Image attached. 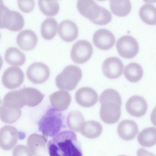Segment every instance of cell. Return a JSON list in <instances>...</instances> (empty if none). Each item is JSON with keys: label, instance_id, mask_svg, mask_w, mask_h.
I'll return each mask as SVG.
<instances>
[{"label": "cell", "instance_id": "cell-25", "mask_svg": "<svg viewBox=\"0 0 156 156\" xmlns=\"http://www.w3.org/2000/svg\"><path fill=\"white\" fill-rule=\"evenodd\" d=\"M102 130V127L100 123L94 120H90L85 122L80 132L86 137L94 139L99 136Z\"/></svg>", "mask_w": 156, "mask_h": 156}, {"label": "cell", "instance_id": "cell-21", "mask_svg": "<svg viewBox=\"0 0 156 156\" xmlns=\"http://www.w3.org/2000/svg\"><path fill=\"white\" fill-rule=\"evenodd\" d=\"M138 131V128L136 123L129 119H125L120 122L117 128V132L119 136L126 141L133 139Z\"/></svg>", "mask_w": 156, "mask_h": 156}, {"label": "cell", "instance_id": "cell-29", "mask_svg": "<svg viewBox=\"0 0 156 156\" xmlns=\"http://www.w3.org/2000/svg\"><path fill=\"white\" fill-rule=\"evenodd\" d=\"M156 8L152 4H146L140 8L139 14L142 20L146 24L154 25L156 24Z\"/></svg>", "mask_w": 156, "mask_h": 156}, {"label": "cell", "instance_id": "cell-9", "mask_svg": "<svg viewBox=\"0 0 156 156\" xmlns=\"http://www.w3.org/2000/svg\"><path fill=\"white\" fill-rule=\"evenodd\" d=\"M99 112L103 122L108 124H113L120 118L121 106L114 102H106L101 104Z\"/></svg>", "mask_w": 156, "mask_h": 156}, {"label": "cell", "instance_id": "cell-18", "mask_svg": "<svg viewBox=\"0 0 156 156\" xmlns=\"http://www.w3.org/2000/svg\"><path fill=\"white\" fill-rule=\"evenodd\" d=\"M47 141V139L42 135L32 134L27 140L28 148L34 156H43L46 153Z\"/></svg>", "mask_w": 156, "mask_h": 156}, {"label": "cell", "instance_id": "cell-34", "mask_svg": "<svg viewBox=\"0 0 156 156\" xmlns=\"http://www.w3.org/2000/svg\"><path fill=\"white\" fill-rule=\"evenodd\" d=\"M12 156H33L28 147L19 144L16 146L12 151Z\"/></svg>", "mask_w": 156, "mask_h": 156}, {"label": "cell", "instance_id": "cell-19", "mask_svg": "<svg viewBox=\"0 0 156 156\" xmlns=\"http://www.w3.org/2000/svg\"><path fill=\"white\" fill-rule=\"evenodd\" d=\"M37 37L32 30L25 29L20 32L17 35L16 41L18 46L22 50L29 51L36 45Z\"/></svg>", "mask_w": 156, "mask_h": 156}, {"label": "cell", "instance_id": "cell-5", "mask_svg": "<svg viewBox=\"0 0 156 156\" xmlns=\"http://www.w3.org/2000/svg\"><path fill=\"white\" fill-rule=\"evenodd\" d=\"M93 53V48L91 43L85 40L76 41L73 46L70 57L74 62L83 64L87 62Z\"/></svg>", "mask_w": 156, "mask_h": 156}, {"label": "cell", "instance_id": "cell-30", "mask_svg": "<svg viewBox=\"0 0 156 156\" xmlns=\"http://www.w3.org/2000/svg\"><path fill=\"white\" fill-rule=\"evenodd\" d=\"M83 116L78 111H71L67 118V124L70 129L76 132L80 131L85 122Z\"/></svg>", "mask_w": 156, "mask_h": 156}, {"label": "cell", "instance_id": "cell-4", "mask_svg": "<svg viewBox=\"0 0 156 156\" xmlns=\"http://www.w3.org/2000/svg\"><path fill=\"white\" fill-rule=\"evenodd\" d=\"M82 77V71L79 67L74 65H69L57 76L55 83L60 89L72 90L76 87Z\"/></svg>", "mask_w": 156, "mask_h": 156}, {"label": "cell", "instance_id": "cell-15", "mask_svg": "<svg viewBox=\"0 0 156 156\" xmlns=\"http://www.w3.org/2000/svg\"><path fill=\"white\" fill-rule=\"evenodd\" d=\"M24 23L23 17L20 13L9 9L5 13L2 19V28H6L13 31L20 30Z\"/></svg>", "mask_w": 156, "mask_h": 156}, {"label": "cell", "instance_id": "cell-28", "mask_svg": "<svg viewBox=\"0 0 156 156\" xmlns=\"http://www.w3.org/2000/svg\"><path fill=\"white\" fill-rule=\"evenodd\" d=\"M110 5L112 13L120 17L127 16L131 9V2L129 0H110Z\"/></svg>", "mask_w": 156, "mask_h": 156}, {"label": "cell", "instance_id": "cell-26", "mask_svg": "<svg viewBox=\"0 0 156 156\" xmlns=\"http://www.w3.org/2000/svg\"><path fill=\"white\" fill-rule=\"evenodd\" d=\"M137 140L142 146L150 147L154 145L156 142V129L149 127L143 129L138 134Z\"/></svg>", "mask_w": 156, "mask_h": 156}, {"label": "cell", "instance_id": "cell-3", "mask_svg": "<svg viewBox=\"0 0 156 156\" xmlns=\"http://www.w3.org/2000/svg\"><path fill=\"white\" fill-rule=\"evenodd\" d=\"M63 122L62 113L50 108L38 122V129L47 139L48 136L53 137L59 133L63 126Z\"/></svg>", "mask_w": 156, "mask_h": 156}, {"label": "cell", "instance_id": "cell-8", "mask_svg": "<svg viewBox=\"0 0 156 156\" xmlns=\"http://www.w3.org/2000/svg\"><path fill=\"white\" fill-rule=\"evenodd\" d=\"M24 75L23 71L19 67L11 66L4 72L2 81L3 85L9 89H16L23 83Z\"/></svg>", "mask_w": 156, "mask_h": 156}, {"label": "cell", "instance_id": "cell-36", "mask_svg": "<svg viewBox=\"0 0 156 156\" xmlns=\"http://www.w3.org/2000/svg\"><path fill=\"white\" fill-rule=\"evenodd\" d=\"M137 156H155L153 154L143 148H140L137 152Z\"/></svg>", "mask_w": 156, "mask_h": 156}, {"label": "cell", "instance_id": "cell-24", "mask_svg": "<svg viewBox=\"0 0 156 156\" xmlns=\"http://www.w3.org/2000/svg\"><path fill=\"white\" fill-rule=\"evenodd\" d=\"M58 23L54 18L48 17L42 23L41 27V34L44 39L50 40L56 35L58 30Z\"/></svg>", "mask_w": 156, "mask_h": 156}, {"label": "cell", "instance_id": "cell-32", "mask_svg": "<svg viewBox=\"0 0 156 156\" xmlns=\"http://www.w3.org/2000/svg\"><path fill=\"white\" fill-rule=\"evenodd\" d=\"M101 104L107 101L116 103L121 106L122 100L118 92L115 90L108 88L104 90L101 94L99 98Z\"/></svg>", "mask_w": 156, "mask_h": 156}, {"label": "cell", "instance_id": "cell-39", "mask_svg": "<svg viewBox=\"0 0 156 156\" xmlns=\"http://www.w3.org/2000/svg\"><path fill=\"white\" fill-rule=\"evenodd\" d=\"M118 156H126L123 155H119Z\"/></svg>", "mask_w": 156, "mask_h": 156}, {"label": "cell", "instance_id": "cell-17", "mask_svg": "<svg viewBox=\"0 0 156 156\" xmlns=\"http://www.w3.org/2000/svg\"><path fill=\"white\" fill-rule=\"evenodd\" d=\"M58 33L64 41L71 42L78 37L79 29L76 24L73 21L69 20H65L59 24Z\"/></svg>", "mask_w": 156, "mask_h": 156}, {"label": "cell", "instance_id": "cell-20", "mask_svg": "<svg viewBox=\"0 0 156 156\" xmlns=\"http://www.w3.org/2000/svg\"><path fill=\"white\" fill-rule=\"evenodd\" d=\"M51 104L53 108L58 111L66 110L71 102V97L69 92L60 90L52 93L49 97Z\"/></svg>", "mask_w": 156, "mask_h": 156}, {"label": "cell", "instance_id": "cell-1", "mask_svg": "<svg viewBox=\"0 0 156 156\" xmlns=\"http://www.w3.org/2000/svg\"><path fill=\"white\" fill-rule=\"evenodd\" d=\"M50 156H83L80 144L73 131H62L48 144Z\"/></svg>", "mask_w": 156, "mask_h": 156}, {"label": "cell", "instance_id": "cell-31", "mask_svg": "<svg viewBox=\"0 0 156 156\" xmlns=\"http://www.w3.org/2000/svg\"><path fill=\"white\" fill-rule=\"evenodd\" d=\"M38 4L41 12L47 16H54L59 11V4L56 0H39Z\"/></svg>", "mask_w": 156, "mask_h": 156}, {"label": "cell", "instance_id": "cell-40", "mask_svg": "<svg viewBox=\"0 0 156 156\" xmlns=\"http://www.w3.org/2000/svg\"><path fill=\"white\" fill-rule=\"evenodd\" d=\"M0 37H1V34H0Z\"/></svg>", "mask_w": 156, "mask_h": 156}, {"label": "cell", "instance_id": "cell-6", "mask_svg": "<svg viewBox=\"0 0 156 156\" xmlns=\"http://www.w3.org/2000/svg\"><path fill=\"white\" fill-rule=\"evenodd\" d=\"M116 47L121 57L131 58L135 57L139 50L136 40L132 36L125 35L121 37L117 41Z\"/></svg>", "mask_w": 156, "mask_h": 156}, {"label": "cell", "instance_id": "cell-37", "mask_svg": "<svg viewBox=\"0 0 156 156\" xmlns=\"http://www.w3.org/2000/svg\"><path fill=\"white\" fill-rule=\"evenodd\" d=\"M3 65V60L1 56L0 55V69L2 68Z\"/></svg>", "mask_w": 156, "mask_h": 156}, {"label": "cell", "instance_id": "cell-33", "mask_svg": "<svg viewBox=\"0 0 156 156\" xmlns=\"http://www.w3.org/2000/svg\"><path fill=\"white\" fill-rule=\"evenodd\" d=\"M17 4L20 9L27 13L31 11L34 8L35 3L33 0H18Z\"/></svg>", "mask_w": 156, "mask_h": 156}, {"label": "cell", "instance_id": "cell-13", "mask_svg": "<svg viewBox=\"0 0 156 156\" xmlns=\"http://www.w3.org/2000/svg\"><path fill=\"white\" fill-rule=\"evenodd\" d=\"M125 108L131 115L139 118L144 116L146 113L148 105L144 98L134 95L128 99L126 104Z\"/></svg>", "mask_w": 156, "mask_h": 156}, {"label": "cell", "instance_id": "cell-11", "mask_svg": "<svg viewBox=\"0 0 156 156\" xmlns=\"http://www.w3.org/2000/svg\"><path fill=\"white\" fill-rule=\"evenodd\" d=\"M123 67L122 61L119 58L111 56L104 61L101 69L104 75L106 77L113 79L120 76L122 73Z\"/></svg>", "mask_w": 156, "mask_h": 156}, {"label": "cell", "instance_id": "cell-12", "mask_svg": "<svg viewBox=\"0 0 156 156\" xmlns=\"http://www.w3.org/2000/svg\"><path fill=\"white\" fill-rule=\"evenodd\" d=\"M18 133L14 127L5 125L0 129V147L3 150L12 149L16 144Z\"/></svg>", "mask_w": 156, "mask_h": 156}, {"label": "cell", "instance_id": "cell-35", "mask_svg": "<svg viewBox=\"0 0 156 156\" xmlns=\"http://www.w3.org/2000/svg\"><path fill=\"white\" fill-rule=\"evenodd\" d=\"M9 8L5 6L3 2L0 0V28H2V19L4 15Z\"/></svg>", "mask_w": 156, "mask_h": 156}, {"label": "cell", "instance_id": "cell-2", "mask_svg": "<svg viewBox=\"0 0 156 156\" xmlns=\"http://www.w3.org/2000/svg\"><path fill=\"white\" fill-rule=\"evenodd\" d=\"M77 7L81 15L97 25H104L112 20L110 12L93 0H78Z\"/></svg>", "mask_w": 156, "mask_h": 156}, {"label": "cell", "instance_id": "cell-7", "mask_svg": "<svg viewBox=\"0 0 156 156\" xmlns=\"http://www.w3.org/2000/svg\"><path fill=\"white\" fill-rule=\"evenodd\" d=\"M50 71L44 63L37 62L31 64L27 68L26 75L28 79L35 84L44 83L48 79Z\"/></svg>", "mask_w": 156, "mask_h": 156}, {"label": "cell", "instance_id": "cell-38", "mask_svg": "<svg viewBox=\"0 0 156 156\" xmlns=\"http://www.w3.org/2000/svg\"><path fill=\"white\" fill-rule=\"evenodd\" d=\"M1 101L0 99V105H1Z\"/></svg>", "mask_w": 156, "mask_h": 156}, {"label": "cell", "instance_id": "cell-16", "mask_svg": "<svg viewBox=\"0 0 156 156\" xmlns=\"http://www.w3.org/2000/svg\"><path fill=\"white\" fill-rule=\"evenodd\" d=\"M75 98L79 105L85 108H89L96 104L98 101V96L93 89L88 87H84L76 91Z\"/></svg>", "mask_w": 156, "mask_h": 156}, {"label": "cell", "instance_id": "cell-22", "mask_svg": "<svg viewBox=\"0 0 156 156\" xmlns=\"http://www.w3.org/2000/svg\"><path fill=\"white\" fill-rule=\"evenodd\" d=\"M4 58L7 63L13 66H21L26 60V57L24 53L15 47H9L6 50Z\"/></svg>", "mask_w": 156, "mask_h": 156}, {"label": "cell", "instance_id": "cell-14", "mask_svg": "<svg viewBox=\"0 0 156 156\" xmlns=\"http://www.w3.org/2000/svg\"><path fill=\"white\" fill-rule=\"evenodd\" d=\"M93 40L94 45L97 48L105 50L110 49L113 46L115 38L114 34L109 30L101 29L94 33Z\"/></svg>", "mask_w": 156, "mask_h": 156}, {"label": "cell", "instance_id": "cell-23", "mask_svg": "<svg viewBox=\"0 0 156 156\" xmlns=\"http://www.w3.org/2000/svg\"><path fill=\"white\" fill-rule=\"evenodd\" d=\"M123 74L128 81L135 83L141 79L143 75V70L140 64L136 62H131L125 66Z\"/></svg>", "mask_w": 156, "mask_h": 156}, {"label": "cell", "instance_id": "cell-27", "mask_svg": "<svg viewBox=\"0 0 156 156\" xmlns=\"http://www.w3.org/2000/svg\"><path fill=\"white\" fill-rule=\"evenodd\" d=\"M21 111L20 108H14L2 105L0 107V119L3 122L11 124L20 117Z\"/></svg>", "mask_w": 156, "mask_h": 156}, {"label": "cell", "instance_id": "cell-10", "mask_svg": "<svg viewBox=\"0 0 156 156\" xmlns=\"http://www.w3.org/2000/svg\"><path fill=\"white\" fill-rule=\"evenodd\" d=\"M19 100L24 106L34 107L39 104L44 95L36 89L30 87L23 88L17 90Z\"/></svg>", "mask_w": 156, "mask_h": 156}]
</instances>
